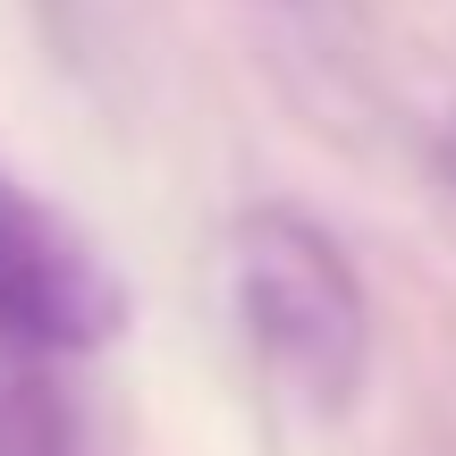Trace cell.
I'll return each mask as SVG.
<instances>
[{
  "instance_id": "cell-2",
  "label": "cell",
  "mask_w": 456,
  "mask_h": 456,
  "mask_svg": "<svg viewBox=\"0 0 456 456\" xmlns=\"http://www.w3.org/2000/svg\"><path fill=\"white\" fill-rule=\"evenodd\" d=\"M127 330V279L68 212L0 178V355L85 363Z\"/></svg>"
},
{
  "instance_id": "cell-3",
  "label": "cell",
  "mask_w": 456,
  "mask_h": 456,
  "mask_svg": "<svg viewBox=\"0 0 456 456\" xmlns=\"http://www.w3.org/2000/svg\"><path fill=\"white\" fill-rule=\"evenodd\" d=\"M0 456H94L68 363L0 355Z\"/></svg>"
},
{
  "instance_id": "cell-1",
  "label": "cell",
  "mask_w": 456,
  "mask_h": 456,
  "mask_svg": "<svg viewBox=\"0 0 456 456\" xmlns=\"http://www.w3.org/2000/svg\"><path fill=\"white\" fill-rule=\"evenodd\" d=\"M228 305L254 363L313 414H346L372 372V296L346 245L296 203H254L228 228Z\"/></svg>"
}]
</instances>
